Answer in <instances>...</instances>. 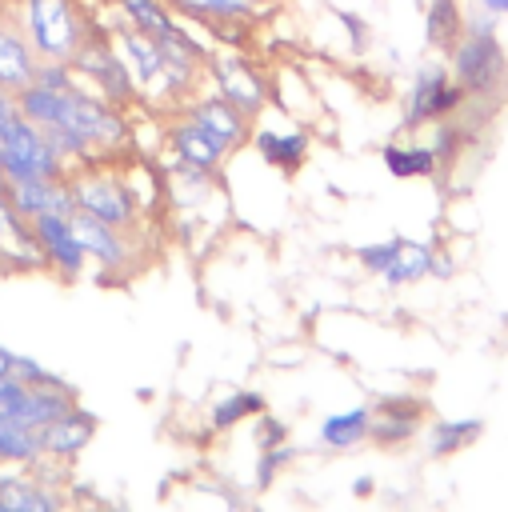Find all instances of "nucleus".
Returning <instances> with one entry per match:
<instances>
[{
  "mask_svg": "<svg viewBox=\"0 0 508 512\" xmlns=\"http://www.w3.org/2000/svg\"><path fill=\"white\" fill-rule=\"evenodd\" d=\"M36 52L16 20V8H0V88L4 92H20L32 84L36 76Z\"/></svg>",
  "mask_w": 508,
  "mask_h": 512,
  "instance_id": "obj_10",
  "label": "nucleus"
},
{
  "mask_svg": "<svg viewBox=\"0 0 508 512\" xmlns=\"http://www.w3.org/2000/svg\"><path fill=\"white\" fill-rule=\"evenodd\" d=\"M180 116H188L204 136H212L224 152H236L240 144H248L252 140V120L236 108V104H228L224 96H216V92H204V96H192L188 104H184V112Z\"/></svg>",
  "mask_w": 508,
  "mask_h": 512,
  "instance_id": "obj_8",
  "label": "nucleus"
},
{
  "mask_svg": "<svg viewBox=\"0 0 508 512\" xmlns=\"http://www.w3.org/2000/svg\"><path fill=\"white\" fill-rule=\"evenodd\" d=\"M168 144H172V156L192 164V168H204V172H216L220 160L228 156L212 136H204L188 116H180L172 128H168Z\"/></svg>",
  "mask_w": 508,
  "mask_h": 512,
  "instance_id": "obj_14",
  "label": "nucleus"
},
{
  "mask_svg": "<svg viewBox=\"0 0 508 512\" xmlns=\"http://www.w3.org/2000/svg\"><path fill=\"white\" fill-rule=\"evenodd\" d=\"M252 144L256 152L280 168V172H296L308 156V132L304 128H288V132H276V128H252Z\"/></svg>",
  "mask_w": 508,
  "mask_h": 512,
  "instance_id": "obj_16",
  "label": "nucleus"
},
{
  "mask_svg": "<svg viewBox=\"0 0 508 512\" xmlns=\"http://www.w3.org/2000/svg\"><path fill=\"white\" fill-rule=\"evenodd\" d=\"M460 36H464V16H460L456 0H432L428 4V44L440 52H452Z\"/></svg>",
  "mask_w": 508,
  "mask_h": 512,
  "instance_id": "obj_21",
  "label": "nucleus"
},
{
  "mask_svg": "<svg viewBox=\"0 0 508 512\" xmlns=\"http://www.w3.org/2000/svg\"><path fill=\"white\" fill-rule=\"evenodd\" d=\"M0 168H4V180H64L68 176L44 128H36L28 116H16L0 132Z\"/></svg>",
  "mask_w": 508,
  "mask_h": 512,
  "instance_id": "obj_5",
  "label": "nucleus"
},
{
  "mask_svg": "<svg viewBox=\"0 0 508 512\" xmlns=\"http://www.w3.org/2000/svg\"><path fill=\"white\" fill-rule=\"evenodd\" d=\"M368 432H372V416H368V408L336 412V416H328V420L320 424V440H324L328 448H352V444H360Z\"/></svg>",
  "mask_w": 508,
  "mask_h": 512,
  "instance_id": "obj_19",
  "label": "nucleus"
},
{
  "mask_svg": "<svg viewBox=\"0 0 508 512\" xmlns=\"http://www.w3.org/2000/svg\"><path fill=\"white\" fill-rule=\"evenodd\" d=\"M0 512H8V508H4V504H0Z\"/></svg>",
  "mask_w": 508,
  "mask_h": 512,
  "instance_id": "obj_33",
  "label": "nucleus"
},
{
  "mask_svg": "<svg viewBox=\"0 0 508 512\" xmlns=\"http://www.w3.org/2000/svg\"><path fill=\"white\" fill-rule=\"evenodd\" d=\"M68 188H72V200H76V212H88L112 228H128L136 220V192L124 176H112V172H80V176H68Z\"/></svg>",
  "mask_w": 508,
  "mask_h": 512,
  "instance_id": "obj_6",
  "label": "nucleus"
},
{
  "mask_svg": "<svg viewBox=\"0 0 508 512\" xmlns=\"http://www.w3.org/2000/svg\"><path fill=\"white\" fill-rule=\"evenodd\" d=\"M72 408L76 404H72V392L64 388V380H48V384H24V392L16 396V404L8 408V416L40 432L44 424L60 420Z\"/></svg>",
  "mask_w": 508,
  "mask_h": 512,
  "instance_id": "obj_12",
  "label": "nucleus"
},
{
  "mask_svg": "<svg viewBox=\"0 0 508 512\" xmlns=\"http://www.w3.org/2000/svg\"><path fill=\"white\" fill-rule=\"evenodd\" d=\"M72 72L80 76L84 88H92L96 96H104V100L116 104V108H128V104L140 96L128 60L120 56V48H116L108 36L96 32V24H92L88 40L80 44V52L72 56Z\"/></svg>",
  "mask_w": 508,
  "mask_h": 512,
  "instance_id": "obj_4",
  "label": "nucleus"
},
{
  "mask_svg": "<svg viewBox=\"0 0 508 512\" xmlns=\"http://www.w3.org/2000/svg\"><path fill=\"white\" fill-rule=\"evenodd\" d=\"M188 24H224V20H256L264 0H164Z\"/></svg>",
  "mask_w": 508,
  "mask_h": 512,
  "instance_id": "obj_15",
  "label": "nucleus"
},
{
  "mask_svg": "<svg viewBox=\"0 0 508 512\" xmlns=\"http://www.w3.org/2000/svg\"><path fill=\"white\" fill-rule=\"evenodd\" d=\"M40 456V432L0 412V460H36Z\"/></svg>",
  "mask_w": 508,
  "mask_h": 512,
  "instance_id": "obj_23",
  "label": "nucleus"
},
{
  "mask_svg": "<svg viewBox=\"0 0 508 512\" xmlns=\"http://www.w3.org/2000/svg\"><path fill=\"white\" fill-rule=\"evenodd\" d=\"M480 8L492 16H508V0H480Z\"/></svg>",
  "mask_w": 508,
  "mask_h": 512,
  "instance_id": "obj_31",
  "label": "nucleus"
},
{
  "mask_svg": "<svg viewBox=\"0 0 508 512\" xmlns=\"http://www.w3.org/2000/svg\"><path fill=\"white\" fill-rule=\"evenodd\" d=\"M284 460H292V448H288V444L264 448V460H260V484H272V476H276V468H280Z\"/></svg>",
  "mask_w": 508,
  "mask_h": 512,
  "instance_id": "obj_29",
  "label": "nucleus"
},
{
  "mask_svg": "<svg viewBox=\"0 0 508 512\" xmlns=\"http://www.w3.org/2000/svg\"><path fill=\"white\" fill-rule=\"evenodd\" d=\"M440 164V156L432 148H420V144H388L384 148V168L400 180L408 176H432Z\"/></svg>",
  "mask_w": 508,
  "mask_h": 512,
  "instance_id": "obj_20",
  "label": "nucleus"
},
{
  "mask_svg": "<svg viewBox=\"0 0 508 512\" xmlns=\"http://www.w3.org/2000/svg\"><path fill=\"white\" fill-rule=\"evenodd\" d=\"M264 408V400L256 396V392H236V396H228V400H220L216 408H212V424L216 428H228V424H236V420H244V416H256Z\"/></svg>",
  "mask_w": 508,
  "mask_h": 512,
  "instance_id": "obj_25",
  "label": "nucleus"
},
{
  "mask_svg": "<svg viewBox=\"0 0 508 512\" xmlns=\"http://www.w3.org/2000/svg\"><path fill=\"white\" fill-rule=\"evenodd\" d=\"M392 252H396V240H384V244H364L356 256H360V264L368 272H384L392 264Z\"/></svg>",
  "mask_w": 508,
  "mask_h": 512,
  "instance_id": "obj_28",
  "label": "nucleus"
},
{
  "mask_svg": "<svg viewBox=\"0 0 508 512\" xmlns=\"http://www.w3.org/2000/svg\"><path fill=\"white\" fill-rule=\"evenodd\" d=\"M476 436H480V420H440L432 428V452L436 456H448V452L464 448Z\"/></svg>",
  "mask_w": 508,
  "mask_h": 512,
  "instance_id": "obj_24",
  "label": "nucleus"
},
{
  "mask_svg": "<svg viewBox=\"0 0 508 512\" xmlns=\"http://www.w3.org/2000/svg\"><path fill=\"white\" fill-rule=\"evenodd\" d=\"M0 192H4V168H0Z\"/></svg>",
  "mask_w": 508,
  "mask_h": 512,
  "instance_id": "obj_32",
  "label": "nucleus"
},
{
  "mask_svg": "<svg viewBox=\"0 0 508 512\" xmlns=\"http://www.w3.org/2000/svg\"><path fill=\"white\" fill-rule=\"evenodd\" d=\"M68 220H72V232H76V240H80V248H84L88 260H96L104 268H124L128 264L124 228H112V224H104V220H96L88 212H72Z\"/></svg>",
  "mask_w": 508,
  "mask_h": 512,
  "instance_id": "obj_13",
  "label": "nucleus"
},
{
  "mask_svg": "<svg viewBox=\"0 0 508 512\" xmlns=\"http://www.w3.org/2000/svg\"><path fill=\"white\" fill-rule=\"evenodd\" d=\"M92 432H96V420H92L84 408H72V412H64L60 420H52V424L40 428V452L72 456V452H80V448L92 440Z\"/></svg>",
  "mask_w": 508,
  "mask_h": 512,
  "instance_id": "obj_17",
  "label": "nucleus"
},
{
  "mask_svg": "<svg viewBox=\"0 0 508 512\" xmlns=\"http://www.w3.org/2000/svg\"><path fill=\"white\" fill-rule=\"evenodd\" d=\"M412 428H416V420H404V416H384V420L372 428V436H376L380 444H396V440H408V436H412Z\"/></svg>",
  "mask_w": 508,
  "mask_h": 512,
  "instance_id": "obj_27",
  "label": "nucleus"
},
{
  "mask_svg": "<svg viewBox=\"0 0 508 512\" xmlns=\"http://www.w3.org/2000/svg\"><path fill=\"white\" fill-rule=\"evenodd\" d=\"M28 228H32L36 248L44 252V264H48V268H56L64 280H76V276L84 272V260H88V256H84V248H80V240H76L68 216H60V212H40V216L28 220Z\"/></svg>",
  "mask_w": 508,
  "mask_h": 512,
  "instance_id": "obj_9",
  "label": "nucleus"
},
{
  "mask_svg": "<svg viewBox=\"0 0 508 512\" xmlns=\"http://www.w3.org/2000/svg\"><path fill=\"white\" fill-rule=\"evenodd\" d=\"M432 272V248L428 244H416V240H396V252H392V264L380 272L388 284H412L420 276Z\"/></svg>",
  "mask_w": 508,
  "mask_h": 512,
  "instance_id": "obj_18",
  "label": "nucleus"
},
{
  "mask_svg": "<svg viewBox=\"0 0 508 512\" xmlns=\"http://www.w3.org/2000/svg\"><path fill=\"white\" fill-rule=\"evenodd\" d=\"M504 48L492 32V12H484L480 20H472L464 28V36L452 48V80L464 88V96H484L500 84L504 76Z\"/></svg>",
  "mask_w": 508,
  "mask_h": 512,
  "instance_id": "obj_3",
  "label": "nucleus"
},
{
  "mask_svg": "<svg viewBox=\"0 0 508 512\" xmlns=\"http://www.w3.org/2000/svg\"><path fill=\"white\" fill-rule=\"evenodd\" d=\"M4 196H8V204L24 220H32L40 212H60V216H72L76 212L68 176L64 180H4Z\"/></svg>",
  "mask_w": 508,
  "mask_h": 512,
  "instance_id": "obj_11",
  "label": "nucleus"
},
{
  "mask_svg": "<svg viewBox=\"0 0 508 512\" xmlns=\"http://www.w3.org/2000/svg\"><path fill=\"white\" fill-rule=\"evenodd\" d=\"M16 20L36 52V60H64L80 52L92 32V16L80 0H16Z\"/></svg>",
  "mask_w": 508,
  "mask_h": 512,
  "instance_id": "obj_1",
  "label": "nucleus"
},
{
  "mask_svg": "<svg viewBox=\"0 0 508 512\" xmlns=\"http://www.w3.org/2000/svg\"><path fill=\"white\" fill-rule=\"evenodd\" d=\"M204 80L212 84L216 96H224L228 104H236L248 120H256L268 104H272V84L260 72L256 60H248L236 48H212L204 60Z\"/></svg>",
  "mask_w": 508,
  "mask_h": 512,
  "instance_id": "obj_2",
  "label": "nucleus"
},
{
  "mask_svg": "<svg viewBox=\"0 0 508 512\" xmlns=\"http://www.w3.org/2000/svg\"><path fill=\"white\" fill-rule=\"evenodd\" d=\"M32 84L52 88V92H68V88H76V84H80V76H76V72H72V64H64V60H40V64H36Z\"/></svg>",
  "mask_w": 508,
  "mask_h": 512,
  "instance_id": "obj_26",
  "label": "nucleus"
},
{
  "mask_svg": "<svg viewBox=\"0 0 508 512\" xmlns=\"http://www.w3.org/2000/svg\"><path fill=\"white\" fill-rule=\"evenodd\" d=\"M16 116H20V108H16V92H4V88H0V132H4Z\"/></svg>",
  "mask_w": 508,
  "mask_h": 512,
  "instance_id": "obj_30",
  "label": "nucleus"
},
{
  "mask_svg": "<svg viewBox=\"0 0 508 512\" xmlns=\"http://www.w3.org/2000/svg\"><path fill=\"white\" fill-rule=\"evenodd\" d=\"M112 4H116V0H112Z\"/></svg>",
  "mask_w": 508,
  "mask_h": 512,
  "instance_id": "obj_34",
  "label": "nucleus"
},
{
  "mask_svg": "<svg viewBox=\"0 0 508 512\" xmlns=\"http://www.w3.org/2000/svg\"><path fill=\"white\" fill-rule=\"evenodd\" d=\"M464 100V88L452 80V72L444 64H420L412 76V88L404 96V128H420V124H436L444 116H452Z\"/></svg>",
  "mask_w": 508,
  "mask_h": 512,
  "instance_id": "obj_7",
  "label": "nucleus"
},
{
  "mask_svg": "<svg viewBox=\"0 0 508 512\" xmlns=\"http://www.w3.org/2000/svg\"><path fill=\"white\" fill-rule=\"evenodd\" d=\"M0 504L8 512H56V500L24 476H0Z\"/></svg>",
  "mask_w": 508,
  "mask_h": 512,
  "instance_id": "obj_22",
  "label": "nucleus"
}]
</instances>
